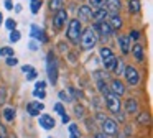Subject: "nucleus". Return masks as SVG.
<instances>
[{
    "instance_id": "4c0bfd02",
    "label": "nucleus",
    "mask_w": 153,
    "mask_h": 138,
    "mask_svg": "<svg viewBox=\"0 0 153 138\" xmlns=\"http://www.w3.org/2000/svg\"><path fill=\"white\" fill-rule=\"evenodd\" d=\"M74 110H76L77 117H82V115H84V107H82V105H76V107H74Z\"/></svg>"
},
{
    "instance_id": "de8ad7c7",
    "label": "nucleus",
    "mask_w": 153,
    "mask_h": 138,
    "mask_svg": "<svg viewBox=\"0 0 153 138\" xmlns=\"http://www.w3.org/2000/svg\"><path fill=\"white\" fill-rule=\"evenodd\" d=\"M2 20H4V16H2V13H0V25H2Z\"/></svg>"
},
{
    "instance_id": "f8f14e48",
    "label": "nucleus",
    "mask_w": 153,
    "mask_h": 138,
    "mask_svg": "<svg viewBox=\"0 0 153 138\" xmlns=\"http://www.w3.org/2000/svg\"><path fill=\"white\" fill-rule=\"evenodd\" d=\"M77 20L79 22H91L92 20V8L89 5H81L77 10Z\"/></svg>"
},
{
    "instance_id": "b1692460",
    "label": "nucleus",
    "mask_w": 153,
    "mask_h": 138,
    "mask_svg": "<svg viewBox=\"0 0 153 138\" xmlns=\"http://www.w3.org/2000/svg\"><path fill=\"white\" fill-rule=\"evenodd\" d=\"M123 69H125V64H123V61H122V59H117L115 66H114V71H115V74H117V76L123 74Z\"/></svg>"
},
{
    "instance_id": "6ab92c4d",
    "label": "nucleus",
    "mask_w": 153,
    "mask_h": 138,
    "mask_svg": "<svg viewBox=\"0 0 153 138\" xmlns=\"http://www.w3.org/2000/svg\"><path fill=\"white\" fill-rule=\"evenodd\" d=\"M125 112H127V114H137V112H138V102H137L133 97L127 99V102H125Z\"/></svg>"
},
{
    "instance_id": "a19ab883",
    "label": "nucleus",
    "mask_w": 153,
    "mask_h": 138,
    "mask_svg": "<svg viewBox=\"0 0 153 138\" xmlns=\"http://www.w3.org/2000/svg\"><path fill=\"white\" fill-rule=\"evenodd\" d=\"M33 95L35 97H40V99H45V91H33Z\"/></svg>"
},
{
    "instance_id": "bb28decb",
    "label": "nucleus",
    "mask_w": 153,
    "mask_h": 138,
    "mask_svg": "<svg viewBox=\"0 0 153 138\" xmlns=\"http://www.w3.org/2000/svg\"><path fill=\"white\" fill-rule=\"evenodd\" d=\"M30 7H31V13L36 15L40 7H41V0H30Z\"/></svg>"
},
{
    "instance_id": "412c9836",
    "label": "nucleus",
    "mask_w": 153,
    "mask_h": 138,
    "mask_svg": "<svg viewBox=\"0 0 153 138\" xmlns=\"http://www.w3.org/2000/svg\"><path fill=\"white\" fill-rule=\"evenodd\" d=\"M137 114H138V117H137L138 125H148V123H150V115H148V112H137Z\"/></svg>"
},
{
    "instance_id": "f03ea898",
    "label": "nucleus",
    "mask_w": 153,
    "mask_h": 138,
    "mask_svg": "<svg viewBox=\"0 0 153 138\" xmlns=\"http://www.w3.org/2000/svg\"><path fill=\"white\" fill-rule=\"evenodd\" d=\"M81 46H82V49H92L94 46H96L97 43V33L94 31L92 26H89V28H86L82 33H81Z\"/></svg>"
},
{
    "instance_id": "2eb2a0df",
    "label": "nucleus",
    "mask_w": 153,
    "mask_h": 138,
    "mask_svg": "<svg viewBox=\"0 0 153 138\" xmlns=\"http://www.w3.org/2000/svg\"><path fill=\"white\" fill-rule=\"evenodd\" d=\"M107 18H109V20H107V23L110 25V28H112L114 31H117V30L122 28V18H120L119 13H115V15H109Z\"/></svg>"
},
{
    "instance_id": "f257e3e1",
    "label": "nucleus",
    "mask_w": 153,
    "mask_h": 138,
    "mask_svg": "<svg viewBox=\"0 0 153 138\" xmlns=\"http://www.w3.org/2000/svg\"><path fill=\"white\" fill-rule=\"evenodd\" d=\"M46 74H48V81L51 82V84H56L58 82V59L56 56L53 54V51L48 53L46 56Z\"/></svg>"
},
{
    "instance_id": "9d476101",
    "label": "nucleus",
    "mask_w": 153,
    "mask_h": 138,
    "mask_svg": "<svg viewBox=\"0 0 153 138\" xmlns=\"http://www.w3.org/2000/svg\"><path fill=\"white\" fill-rule=\"evenodd\" d=\"M102 8H105V12L109 13V15H115V13H119L120 8H122V2H120V0H104Z\"/></svg>"
},
{
    "instance_id": "7ed1b4c3",
    "label": "nucleus",
    "mask_w": 153,
    "mask_h": 138,
    "mask_svg": "<svg viewBox=\"0 0 153 138\" xmlns=\"http://www.w3.org/2000/svg\"><path fill=\"white\" fill-rule=\"evenodd\" d=\"M81 33H82V25L77 18L74 20H69V25H68V31H66V36L71 43H79V38H81Z\"/></svg>"
},
{
    "instance_id": "9b49d317",
    "label": "nucleus",
    "mask_w": 153,
    "mask_h": 138,
    "mask_svg": "<svg viewBox=\"0 0 153 138\" xmlns=\"http://www.w3.org/2000/svg\"><path fill=\"white\" fill-rule=\"evenodd\" d=\"M109 91L112 92L114 95L120 97V95L125 94V85H123V82L120 81V79H114V81H110V84H109Z\"/></svg>"
},
{
    "instance_id": "7c9ffc66",
    "label": "nucleus",
    "mask_w": 153,
    "mask_h": 138,
    "mask_svg": "<svg viewBox=\"0 0 153 138\" xmlns=\"http://www.w3.org/2000/svg\"><path fill=\"white\" fill-rule=\"evenodd\" d=\"M20 31H18V30H12V31H10V41L12 43H17L18 41V39H20Z\"/></svg>"
},
{
    "instance_id": "37998d69",
    "label": "nucleus",
    "mask_w": 153,
    "mask_h": 138,
    "mask_svg": "<svg viewBox=\"0 0 153 138\" xmlns=\"http://www.w3.org/2000/svg\"><path fill=\"white\" fill-rule=\"evenodd\" d=\"M27 79L28 81H33V79H36V71L30 72V74H27Z\"/></svg>"
},
{
    "instance_id": "cd10ccee",
    "label": "nucleus",
    "mask_w": 153,
    "mask_h": 138,
    "mask_svg": "<svg viewBox=\"0 0 153 138\" xmlns=\"http://www.w3.org/2000/svg\"><path fill=\"white\" fill-rule=\"evenodd\" d=\"M0 56H4V58H10L13 56V48H0Z\"/></svg>"
},
{
    "instance_id": "aec40b11",
    "label": "nucleus",
    "mask_w": 153,
    "mask_h": 138,
    "mask_svg": "<svg viewBox=\"0 0 153 138\" xmlns=\"http://www.w3.org/2000/svg\"><path fill=\"white\" fill-rule=\"evenodd\" d=\"M107 16H109V13H107L105 8H102V7H100V8H96V10L92 12V18L96 20V23H97V22H104Z\"/></svg>"
},
{
    "instance_id": "a211bd4d",
    "label": "nucleus",
    "mask_w": 153,
    "mask_h": 138,
    "mask_svg": "<svg viewBox=\"0 0 153 138\" xmlns=\"http://www.w3.org/2000/svg\"><path fill=\"white\" fill-rule=\"evenodd\" d=\"M130 51H132L133 58H135L138 62H142V61H143V46L140 45V43H135V45H133L132 48H130Z\"/></svg>"
},
{
    "instance_id": "6e6552de",
    "label": "nucleus",
    "mask_w": 153,
    "mask_h": 138,
    "mask_svg": "<svg viewBox=\"0 0 153 138\" xmlns=\"http://www.w3.org/2000/svg\"><path fill=\"white\" fill-rule=\"evenodd\" d=\"M123 76H125V81L128 82L130 85H137L140 81V74H138V71H137V68H133V66H125Z\"/></svg>"
},
{
    "instance_id": "4be33fe9",
    "label": "nucleus",
    "mask_w": 153,
    "mask_h": 138,
    "mask_svg": "<svg viewBox=\"0 0 153 138\" xmlns=\"http://www.w3.org/2000/svg\"><path fill=\"white\" fill-rule=\"evenodd\" d=\"M128 12L132 13V15H135V13L140 12V0H130L128 2Z\"/></svg>"
},
{
    "instance_id": "58836bf2",
    "label": "nucleus",
    "mask_w": 153,
    "mask_h": 138,
    "mask_svg": "<svg viewBox=\"0 0 153 138\" xmlns=\"http://www.w3.org/2000/svg\"><path fill=\"white\" fill-rule=\"evenodd\" d=\"M5 95H7V91H5L4 87H0V104L5 102Z\"/></svg>"
},
{
    "instance_id": "2f4dec72",
    "label": "nucleus",
    "mask_w": 153,
    "mask_h": 138,
    "mask_svg": "<svg viewBox=\"0 0 153 138\" xmlns=\"http://www.w3.org/2000/svg\"><path fill=\"white\" fill-rule=\"evenodd\" d=\"M104 5V0H89V7L92 8H100Z\"/></svg>"
},
{
    "instance_id": "8fccbe9b",
    "label": "nucleus",
    "mask_w": 153,
    "mask_h": 138,
    "mask_svg": "<svg viewBox=\"0 0 153 138\" xmlns=\"http://www.w3.org/2000/svg\"><path fill=\"white\" fill-rule=\"evenodd\" d=\"M0 138H4V137H2V135H0Z\"/></svg>"
},
{
    "instance_id": "f704fd0d",
    "label": "nucleus",
    "mask_w": 153,
    "mask_h": 138,
    "mask_svg": "<svg viewBox=\"0 0 153 138\" xmlns=\"http://www.w3.org/2000/svg\"><path fill=\"white\" fill-rule=\"evenodd\" d=\"M45 89H46V82L45 81H38L35 84V91H45Z\"/></svg>"
},
{
    "instance_id": "4468645a",
    "label": "nucleus",
    "mask_w": 153,
    "mask_h": 138,
    "mask_svg": "<svg viewBox=\"0 0 153 138\" xmlns=\"http://www.w3.org/2000/svg\"><path fill=\"white\" fill-rule=\"evenodd\" d=\"M43 110H45V105L41 102H28V105H27V112L31 117L40 115V112H43Z\"/></svg>"
},
{
    "instance_id": "0eeeda50",
    "label": "nucleus",
    "mask_w": 153,
    "mask_h": 138,
    "mask_svg": "<svg viewBox=\"0 0 153 138\" xmlns=\"http://www.w3.org/2000/svg\"><path fill=\"white\" fill-rule=\"evenodd\" d=\"M92 28H94V31L99 33V35L102 36L104 39H107V38H109V36L114 33V30L110 28V25L107 23V20H104V22H97V23H94Z\"/></svg>"
},
{
    "instance_id": "e433bc0d",
    "label": "nucleus",
    "mask_w": 153,
    "mask_h": 138,
    "mask_svg": "<svg viewBox=\"0 0 153 138\" xmlns=\"http://www.w3.org/2000/svg\"><path fill=\"white\" fill-rule=\"evenodd\" d=\"M22 71H23L25 74H30V72L35 71V68H33V66H30V64H25L23 68H22Z\"/></svg>"
},
{
    "instance_id": "49530a36",
    "label": "nucleus",
    "mask_w": 153,
    "mask_h": 138,
    "mask_svg": "<svg viewBox=\"0 0 153 138\" xmlns=\"http://www.w3.org/2000/svg\"><path fill=\"white\" fill-rule=\"evenodd\" d=\"M94 138H107V135H104V133H96V135H94Z\"/></svg>"
},
{
    "instance_id": "c03bdc74",
    "label": "nucleus",
    "mask_w": 153,
    "mask_h": 138,
    "mask_svg": "<svg viewBox=\"0 0 153 138\" xmlns=\"http://www.w3.org/2000/svg\"><path fill=\"white\" fill-rule=\"evenodd\" d=\"M61 118H63V123H68V122H69V115H68V114L61 115Z\"/></svg>"
},
{
    "instance_id": "79ce46f5",
    "label": "nucleus",
    "mask_w": 153,
    "mask_h": 138,
    "mask_svg": "<svg viewBox=\"0 0 153 138\" xmlns=\"http://www.w3.org/2000/svg\"><path fill=\"white\" fill-rule=\"evenodd\" d=\"M5 8L12 10V8H13V2H12V0H5Z\"/></svg>"
},
{
    "instance_id": "72a5a7b5",
    "label": "nucleus",
    "mask_w": 153,
    "mask_h": 138,
    "mask_svg": "<svg viewBox=\"0 0 153 138\" xmlns=\"http://www.w3.org/2000/svg\"><path fill=\"white\" fill-rule=\"evenodd\" d=\"M54 112H56V114H59V115H64L66 114V110H64V107H63V104H54Z\"/></svg>"
},
{
    "instance_id": "1a4fd4ad",
    "label": "nucleus",
    "mask_w": 153,
    "mask_h": 138,
    "mask_svg": "<svg viewBox=\"0 0 153 138\" xmlns=\"http://www.w3.org/2000/svg\"><path fill=\"white\" fill-rule=\"evenodd\" d=\"M66 22H68V12L64 8L58 10V12L54 13V16H53L54 28H56V30H63V26L66 25Z\"/></svg>"
},
{
    "instance_id": "ea45409f",
    "label": "nucleus",
    "mask_w": 153,
    "mask_h": 138,
    "mask_svg": "<svg viewBox=\"0 0 153 138\" xmlns=\"http://www.w3.org/2000/svg\"><path fill=\"white\" fill-rule=\"evenodd\" d=\"M128 38H130V39H132V38H133V39H138V38H140V31H137V30L130 31V36H128Z\"/></svg>"
},
{
    "instance_id": "ddd939ff",
    "label": "nucleus",
    "mask_w": 153,
    "mask_h": 138,
    "mask_svg": "<svg viewBox=\"0 0 153 138\" xmlns=\"http://www.w3.org/2000/svg\"><path fill=\"white\" fill-rule=\"evenodd\" d=\"M38 122H40V125L45 128V130H53L54 125H56V120H54L51 115H46V114H41Z\"/></svg>"
},
{
    "instance_id": "5701e85b",
    "label": "nucleus",
    "mask_w": 153,
    "mask_h": 138,
    "mask_svg": "<svg viewBox=\"0 0 153 138\" xmlns=\"http://www.w3.org/2000/svg\"><path fill=\"white\" fill-rule=\"evenodd\" d=\"M4 118L7 122H13V118H15V108H12V107H7L4 110Z\"/></svg>"
},
{
    "instance_id": "c85d7f7f",
    "label": "nucleus",
    "mask_w": 153,
    "mask_h": 138,
    "mask_svg": "<svg viewBox=\"0 0 153 138\" xmlns=\"http://www.w3.org/2000/svg\"><path fill=\"white\" fill-rule=\"evenodd\" d=\"M58 97L61 99V102H73V99H71L69 92H66V91H61L59 94H58Z\"/></svg>"
},
{
    "instance_id": "c756f323",
    "label": "nucleus",
    "mask_w": 153,
    "mask_h": 138,
    "mask_svg": "<svg viewBox=\"0 0 153 138\" xmlns=\"http://www.w3.org/2000/svg\"><path fill=\"white\" fill-rule=\"evenodd\" d=\"M69 133H71V135H74V137H77V138H79V137H81L79 127H77V125H74V123H71V125H69Z\"/></svg>"
},
{
    "instance_id": "dca6fc26",
    "label": "nucleus",
    "mask_w": 153,
    "mask_h": 138,
    "mask_svg": "<svg viewBox=\"0 0 153 138\" xmlns=\"http://www.w3.org/2000/svg\"><path fill=\"white\" fill-rule=\"evenodd\" d=\"M119 46H120V51L123 54H128L130 48H132V43H130L128 36H119Z\"/></svg>"
},
{
    "instance_id": "a18cd8bd",
    "label": "nucleus",
    "mask_w": 153,
    "mask_h": 138,
    "mask_svg": "<svg viewBox=\"0 0 153 138\" xmlns=\"http://www.w3.org/2000/svg\"><path fill=\"white\" fill-rule=\"evenodd\" d=\"M30 49H31V51H36V49H38V46H36V43H35V41L30 43Z\"/></svg>"
},
{
    "instance_id": "423d86ee",
    "label": "nucleus",
    "mask_w": 153,
    "mask_h": 138,
    "mask_svg": "<svg viewBox=\"0 0 153 138\" xmlns=\"http://www.w3.org/2000/svg\"><path fill=\"white\" fill-rule=\"evenodd\" d=\"M100 127H102V133L107 135V137H112V135H117L119 131V125L114 118H109L105 117L102 122H100Z\"/></svg>"
},
{
    "instance_id": "a878e982",
    "label": "nucleus",
    "mask_w": 153,
    "mask_h": 138,
    "mask_svg": "<svg viewBox=\"0 0 153 138\" xmlns=\"http://www.w3.org/2000/svg\"><path fill=\"white\" fill-rule=\"evenodd\" d=\"M97 89H99V92H100L102 95H105L107 92H110V91H109V85L105 84V81H100V79L97 81Z\"/></svg>"
},
{
    "instance_id": "39448f33",
    "label": "nucleus",
    "mask_w": 153,
    "mask_h": 138,
    "mask_svg": "<svg viewBox=\"0 0 153 138\" xmlns=\"http://www.w3.org/2000/svg\"><path fill=\"white\" fill-rule=\"evenodd\" d=\"M100 58H102V62H104V68L105 69H114V66H115V62H117V58L114 56V53H112V49L110 48H107V46H104V48H100Z\"/></svg>"
},
{
    "instance_id": "c9c22d12",
    "label": "nucleus",
    "mask_w": 153,
    "mask_h": 138,
    "mask_svg": "<svg viewBox=\"0 0 153 138\" xmlns=\"http://www.w3.org/2000/svg\"><path fill=\"white\" fill-rule=\"evenodd\" d=\"M18 64V59L15 58V56H10V58H7V66H17Z\"/></svg>"
},
{
    "instance_id": "20e7f679",
    "label": "nucleus",
    "mask_w": 153,
    "mask_h": 138,
    "mask_svg": "<svg viewBox=\"0 0 153 138\" xmlns=\"http://www.w3.org/2000/svg\"><path fill=\"white\" fill-rule=\"evenodd\" d=\"M104 99H105V105H107V108H109V112H112L114 115L119 114L120 108H122V102H120V97L114 95L112 92H107V94L104 95Z\"/></svg>"
},
{
    "instance_id": "473e14b6",
    "label": "nucleus",
    "mask_w": 153,
    "mask_h": 138,
    "mask_svg": "<svg viewBox=\"0 0 153 138\" xmlns=\"http://www.w3.org/2000/svg\"><path fill=\"white\" fill-rule=\"evenodd\" d=\"M5 26H7L8 30H17V22H15L13 18H10V20H7V23H5Z\"/></svg>"
},
{
    "instance_id": "393cba45",
    "label": "nucleus",
    "mask_w": 153,
    "mask_h": 138,
    "mask_svg": "<svg viewBox=\"0 0 153 138\" xmlns=\"http://www.w3.org/2000/svg\"><path fill=\"white\" fill-rule=\"evenodd\" d=\"M64 5L63 0H50V8L54 10V12H58V10H61Z\"/></svg>"
},
{
    "instance_id": "f3484780",
    "label": "nucleus",
    "mask_w": 153,
    "mask_h": 138,
    "mask_svg": "<svg viewBox=\"0 0 153 138\" xmlns=\"http://www.w3.org/2000/svg\"><path fill=\"white\" fill-rule=\"evenodd\" d=\"M31 36H33V38H36L40 43H46V41H48L45 31H43L41 28H38L36 25H31Z\"/></svg>"
},
{
    "instance_id": "09e8293b",
    "label": "nucleus",
    "mask_w": 153,
    "mask_h": 138,
    "mask_svg": "<svg viewBox=\"0 0 153 138\" xmlns=\"http://www.w3.org/2000/svg\"><path fill=\"white\" fill-rule=\"evenodd\" d=\"M69 138H77V137H74V135H71V133H69Z\"/></svg>"
}]
</instances>
